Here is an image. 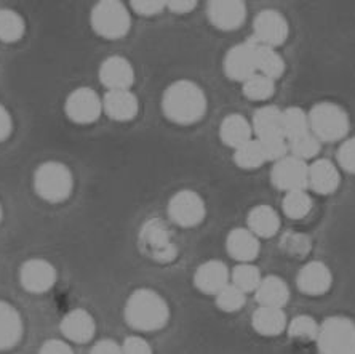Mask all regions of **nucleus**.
Listing matches in <instances>:
<instances>
[{"mask_svg":"<svg viewBox=\"0 0 355 354\" xmlns=\"http://www.w3.org/2000/svg\"><path fill=\"white\" fill-rule=\"evenodd\" d=\"M205 92L192 81H176L164 92L162 111L178 125L197 124L207 114Z\"/></svg>","mask_w":355,"mask_h":354,"instance_id":"obj_1","label":"nucleus"},{"mask_svg":"<svg viewBox=\"0 0 355 354\" xmlns=\"http://www.w3.org/2000/svg\"><path fill=\"white\" fill-rule=\"evenodd\" d=\"M170 319L166 300L150 289L135 290L125 305V321L139 332H155L164 329Z\"/></svg>","mask_w":355,"mask_h":354,"instance_id":"obj_2","label":"nucleus"},{"mask_svg":"<svg viewBox=\"0 0 355 354\" xmlns=\"http://www.w3.org/2000/svg\"><path fill=\"white\" fill-rule=\"evenodd\" d=\"M307 119H309L311 133L318 138L320 143L339 142L346 137L351 128L347 112L339 104L330 101L314 104L307 114Z\"/></svg>","mask_w":355,"mask_h":354,"instance_id":"obj_3","label":"nucleus"},{"mask_svg":"<svg viewBox=\"0 0 355 354\" xmlns=\"http://www.w3.org/2000/svg\"><path fill=\"white\" fill-rule=\"evenodd\" d=\"M35 192L46 202H64L74 189V178L64 164L49 160L37 167L34 174Z\"/></svg>","mask_w":355,"mask_h":354,"instance_id":"obj_4","label":"nucleus"},{"mask_svg":"<svg viewBox=\"0 0 355 354\" xmlns=\"http://www.w3.org/2000/svg\"><path fill=\"white\" fill-rule=\"evenodd\" d=\"M320 354H355V322L346 316H331L318 326Z\"/></svg>","mask_w":355,"mask_h":354,"instance_id":"obj_5","label":"nucleus"},{"mask_svg":"<svg viewBox=\"0 0 355 354\" xmlns=\"http://www.w3.org/2000/svg\"><path fill=\"white\" fill-rule=\"evenodd\" d=\"M92 28L104 39H122L130 33L132 18L128 8L117 0H103L92 10Z\"/></svg>","mask_w":355,"mask_h":354,"instance_id":"obj_6","label":"nucleus"},{"mask_svg":"<svg viewBox=\"0 0 355 354\" xmlns=\"http://www.w3.org/2000/svg\"><path fill=\"white\" fill-rule=\"evenodd\" d=\"M139 246L149 258L159 263H170L178 257V247L170 228L160 218L144 221L139 231Z\"/></svg>","mask_w":355,"mask_h":354,"instance_id":"obj_7","label":"nucleus"},{"mask_svg":"<svg viewBox=\"0 0 355 354\" xmlns=\"http://www.w3.org/2000/svg\"><path fill=\"white\" fill-rule=\"evenodd\" d=\"M205 201L196 191L181 189L171 196L168 202V217L181 228H194L205 220Z\"/></svg>","mask_w":355,"mask_h":354,"instance_id":"obj_8","label":"nucleus"},{"mask_svg":"<svg viewBox=\"0 0 355 354\" xmlns=\"http://www.w3.org/2000/svg\"><path fill=\"white\" fill-rule=\"evenodd\" d=\"M253 40L261 45L277 47L284 45L290 35L288 21L277 10H263L253 23Z\"/></svg>","mask_w":355,"mask_h":354,"instance_id":"obj_9","label":"nucleus"},{"mask_svg":"<svg viewBox=\"0 0 355 354\" xmlns=\"http://www.w3.org/2000/svg\"><path fill=\"white\" fill-rule=\"evenodd\" d=\"M64 111L76 124H93L103 112V101L93 88L80 87L67 96Z\"/></svg>","mask_w":355,"mask_h":354,"instance_id":"obj_10","label":"nucleus"},{"mask_svg":"<svg viewBox=\"0 0 355 354\" xmlns=\"http://www.w3.org/2000/svg\"><path fill=\"white\" fill-rule=\"evenodd\" d=\"M307 165L293 155H286L275 162L270 170V181L277 189L291 192L307 187Z\"/></svg>","mask_w":355,"mask_h":354,"instance_id":"obj_11","label":"nucleus"},{"mask_svg":"<svg viewBox=\"0 0 355 354\" xmlns=\"http://www.w3.org/2000/svg\"><path fill=\"white\" fill-rule=\"evenodd\" d=\"M254 40H247L234 45L224 56V72L229 79L245 82L257 74V60H254Z\"/></svg>","mask_w":355,"mask_h":354,"instance_id":"obj_12","label":"nucleus"},{"mask_svg":"<svg viewBox=\"0 0 355 354\" xmlns=\"http://www.w3.org/2000/svg\"><path fill=\"white\" fill-rule=\"evenodd\" d=\"M21 285L31 294H44L56 283V269L46 260L34 258L21 267Z\"/></svg>","mask_w":355,"mask_h":354,"instance_id":"obj_13","label":"nucleus"},{"mask_svg":"<svg viewBox=\"0 0 355 354\" xmlns=\"http://www.w3.org/2000/svg\"><path fill=\"white\" fill-rule=\"evenodd\" d=\"M99 81L109 92L130 90L135 82V69L127 58L114 55L99 66Z\"/></svg>","mask_w":355,"mask_h":354,"instance_id":"obj_14","label":"nucleus"},{"mask_svg":"<svg viewBox=\"0 0 355 354\" xmlns=\"http://www.w3.org/2000/svg\"><path fill=\"white\" fill-rule=\"evenodd\" d=\"M333 274L323 262H311L300 269L296 285L300 292L309 296L325 295L331 289Z\"/></svg>","mask_w":355,"mask_h":354,"instance_id":"obj_15","label":"nucleus"},{"mask_svg":"<svg viewBox=\"0 0 355 354\" xmlns=\"http://www.w3.org/2000/svg\"><path fill=\"white\" fill-rule=\"evenodd\" d=\"M208 18L221 31H236L247 19V7L239 0H213L208 3Z\"/></svg>","mask_w":355,"mask_h":354,"instance_id":"obj_16","label":"nucleus"},{"mask_svg":"<svg viewBox=\"0 0 355 354\" xmlns=\"http://www.w3.org/2000/svg\"><path fill=\"white\" fill-rule=\"evenodd\" d=\"M341 183L338 167L328 159H315L307 167V187L315 194H333Z\"/></svg>","mask_w":355,"mask_h":354,"instance_id":"obj_17","label":"nucleus"},{"mask_svg":"<svg viewBox=\"0 0 355 354\" xmlns=\"http://www.w3.org/2000/svg\"><path fill=\"white\" fill-rule=\"evenodd\" d=\"M103 111L117 122H128L138 116L139 101L132 90L107 92L103 98Z\"/></svg>","mask_w":355,"mask_h":354,"instance_id":"obj_18","label":"nucleus"},{"mask_svg":"<svg viewBox=\"0 0 355 354\" xmlns=\"http://www.w3.org/2000/svg\"><path fill=\"white\" fill-rule=\"evenodd\" d=\"M229 269L219 260H210L197 268L194 274L196 287L207 295H218L229 284Z\"/></svg>","mask_w":355,"mask_h":354,"instance_id":"obj_19","label":"nucleus"},{"mask_svg":"<svg viewBox=\"0 0 355 354\" xmlns=\"http://www.w3.org/2000/svg\"><path fill=\"white\" fill-rule=\"evenodd\" d=\"M226 248L227 253L239 263H252L258 258L261 244L248 228H236L227 234Z\"/></svg>","mask_w":355,"mask_h":354,"instance_id":"obj_20","label":"nucleus"},{"mask_svg":"<svg viewBox=\"0 0 355 354\" xmlns=\"http://www.w3.org/2000/svg\"><path fill=\"white\" fill-rule=\"evenodd\" d=\"M253 135L252 122H248L242 114H229L223 119L221 127H219L221 142L232 149L248 143L250 140H253Z\"/></svg>","mask_w":355,"mask_h":354,"instance_id":"obj_21","label":"nucleus"},{"mask_svg":"<svg viewBox=\"0 0 355 354\" xmlns=\"http://www.w3.org/2000/svg\"><path fill=\"white\" fill-rule=\"evenodd\" d=\"M61 332L67 340L76 343H87L95 335L96 326L90 312L76 310L66 314L64 319H62Z\"/></svg>","mask_w":355,"mask_h":354,"instance_id":"obj_22","label":"nucleus"},{"mask_svg":"<svg viewBox=\"0 0 355 354\" xmlns=\"http://www.w3.org/2000/svg\"><path fill=\"white\" fill-rule=\"evenodd\" d=\"M257 300L259 306H268V308H280L288 303L290 300V287L284 279L279 276H268L261 280L259 287L257 289Z\"/></svg>","mask_w":355,"mask_h":354,"instance_id":"obj_23","label":"nucleus"},{"mask_svg":"<svg viewBox=\"0 0 355 354\" xmlns=\"http://www.w3.org/2000/svg\"><path fill=\"white\" fill-rule=\"evenodd\" d=\"M248 229L254 236L259 237H274L280 229V217L275 208L270 205H257L248 213L247 218Z\"/></svg>","mask_w":355,"mask_h":354,"instance_id":"obj_24","label":"nucleus"},{"mask_svg":"<svg viewBox=\"0 0 355 354\" xmlns=\"http://www.w3.org/2000/svg\"><path fill=\"white\" fill-rule=\"evenodd\" d=\"M23 322L12 305L0 301V351L10 350L21 340Z\"/></svg>","mask_w":355,"mask_h":354,"instance_id":"obj_25","label":"nucleus"},{"mask_svg":"<svg viewBox=\"0 0 355 354\" xmlns=\"http://www.w3.org/2000/svg\"><path fill=\"white\" fill-rule=\"evenodd\" d=\"M252 326L259 335L277 337L284 330H286V327H288V321H286L284 310L259 306V308L253 312Z\"/></svg>","mask_w":355,"mask_h":354,"instance_id":"obj_26","label":"nucleus"},{"mask_svg":"<svg viewBox=\"0 0 355 354\" xmlns=\"http://www.w3.org/2000/svg\"><path fill=\"white\" fill-rule=\"evenodd\" d=\"M254 60H257V74L266 76L272 81L280 79L285 74V60L282 58V55L274 47L257 44V47H254Z\"/></svg>","mask_w":355,"mask_h":354,"instance_id":"obj_27","label":"nucleus"},{"mask_svg":"<svg viewBox=\"0 0 355 354\" xmlns=\"http://www.w3.org/2000/svg\"><path fill=\"white\" fill-rule=\"evenodd\" d=\"M252 127L253 133L257 135L258 140L277 137V135L284 137V130H282V111L277 106H272V104L259 108L253 116Z\"/></svg>","mask_w":355,"mask_h":354,"instance_id":"obj_28","label":"nucleus"},{"mask_svg":"<svg viewBox=\"0 0 355 354\" xmlns=\"http://www.w3.org/2000/svg\"><path fill=\"white\" fill-rule=\"evenodd\" d=\"M282 130L286 142L295 140L301 135L309 133V119L307 114L297 106H290L282 111Z\"/></svg>","mask_w":355,"mask_h":354,"instance_id":"obj_29","label":"nucleus"},{"mask_svg":"<svg viewBox=\"0 0 355 354\" xmlns=\"http://www.w3.org/2000/svg\"><path fill=\"white\" fill-rule=\"evenodd\" d=\"M282 208H284L285 215L291 218V220H302V218H306L312 212L314 201L307 194L306 189L291 191L285 194Z\"/></svg>","mask_w":355,"mask_h":354,"instance_id":"obj_30","label":"nucleus"},{"mask_svg":"<svg viewBox=\"0 0 355 354\" xmlns=\"http://www.w3.org/2000/svg\"><path fill=\"white\" fill-rule=\"evenodd\" d=\"M234 162H236L237 167L243 170H254L263 167L268 160H266L264 151L261 148V143L257 138L250 140L248 143H245L240 148L234 149Z\"/></svg>","mask_w":355,"mask_h":354,"instance_id":"obj_31","label":"nucleus"},{"mask_svg":"<svg viewBox=\"0 0 355 354\" xmlns=\"http://www.w3.org/2000/svg\"><path fill=\"white\" fill-rule=\"evenodd\" d=\"M279 247L282 253L291 258H306L312 250V241L311 237L304 233L297 231H286L280 236Z\"/></svg>","mask_w":355,"mask_h":354,"instance_id":"obj_32","label":"nucleus"},{"mask_svg":"<svg viewBox=\"0 0 355 354\" xmlns=\"http://www.w3.org/2000/svg\"><path fill=\"white\" fill-rule=\"evenodd\" d=\"M232 285H236L239 290H242L245 295L257 292L259 287L263 276L258 267H254L252 263H239L231 273Z\"/></svg>","mask_w":355,"mask_h":354,"instance_id":"obj_33","label":"nucleus"},{"mask_svg":"<svg viewBox=\"0 0 355 354\" xmlns=\"http://www.w3.org/2000/svg\"><path fill=\"white\" fill-rule=\"evenodd\" d=\"M242 90L250 101H268L275 93V81L266 76L254 74L242 83Z\"/></svg>","mask_w":355,"mask_h":354,"instance_id":"obj_34","label":"nucleus"},{"mask_svg":"<svg viewBox=\"0 0 355 354\" xmlns=\"http://www.w3.org/2000/svg\"><path fill=\"white\" fill-rule=\"evenodd\" d=\"M24 19L13 10H0V40L17 42L24 35Z\"/></svg>","mask_w":355,"mask_h":354,"instance_id":"obj_35","label":"nucleus"},{"mask_svg":"<svg viewBox=\"0 0 355 354\" xmlns=\"http://www.w3.org/2000/svg\"><path fill=\"white\" fill-rule=\"evenodd\" d=\"M320 149L322 143L311 132L288 142V154L300 160H304V162L306 160L315 159L318 153H320Z\"/></svg>","mask_w":355,"mask_h":354,"instance_id":"obj_36","label":"nucleus"},{"mask_svg":"<svg viewBox=\"0 0 355 354\" xmlns=\"http://www.w3.org/2000/svg\"><path fill=\"white\" fill-rule=\"evenodd\" d=\"M288 335L295 340H301V342H309V340H317L318 335V324L315 322L314 317L301 314L296 316L293 321L290 322L288 327Z\"/></svg>","mask_w":355,"mask_h":354,"instance_id":"obj_37","label":"nucleus"},{"mask_svg":"<svg viewBox=\"0 0 355 354\" xmlns=\"http://www.w3.org/2000/svg\"><path fill=\"white\" fill-rule=\"evenodd\" d=\"M245 301H247V295L232 284H227L226 287L216 295L218 308L226 312H234V311L242 310L245 306Z\"/></svg>","mask_w":355,"mask_h":354,"instance_id":"obj_38","label":"nucleus"},{"mask_svg":"<svg viewBox=\"0 0 355 354\" xmlns=\"http://www.w3.org/2000/svg\"><path fill=\"white\" fill-rule=\"evenodd\" d=\"M258 142L261 143V148L264 151L266 160H268V162L275 164L279 162L280 159H284L288 155V142H286L285 137H282V135L258 140Z\"/></svg>","mask_w":355,"mask_h":354,"instance_id":"obj_39","label":"nucleus"},{"mask_svg":"<svg viewBox=\"0 0 355 354\" xmlns=\"http://www.w3.org/2000/svg\"><path fill=\"white\" fill-rule=\"evenodd\" d=\"M338 164L344 171L355 175V137L349 138L339 146L336 154Z\"/></svg>","mask_w":355,"mask_h":354,"instance_id":"obj_40","label":"nucleus"},{"mask_svg":"<svg viewBox=\"0 0 355 354\" xmlns=\"http://www.w3.org/2000/svg\"><path fill=\"white\" fill-rule=\"evenodd\" d=\"M133 12H137L141 17H154L166 8V2H159V0H133L130 2Z\"/></svg>","mask_w":355,"mask_h":354,"instance_id":"obj_41","label":"nucleus"},{"mask_svg":"<svg viewBox=\"0 0 355 354\" xmlns=\"http://www.w3.org/2000/svg\"><path fill=\"white\" fill-rule=\"evenodd\" d=\"M123 354H153V348L144 338L141 337H128L125 338L122 345Z\"/></svg>","mask_w":355,"mask_h":354,"instance_id":"obj_42","label":"nucleus"},{"mask_svg":"<svg viewBox=\"0 0 355 354\" xmlns=\"http://www.w3.org/2000/svg\"><path fill=\"white\" fill-rule=\"evenodd\" d=\"M39 354H72L71 346L62 340H49L40 348Z\"/></svg>","mask_w":355,"mask_h":354,"instance_id":"obj_43","label":"nucleus"},{"mask_svg":"<svg viewBox=\"0 0 355 354\" xmlns=\"http://www.w3.org/2000/svg\"><path fill=\"white\" fill-rule=\"evenodd\" d=\"M92 354H123V353H122V346L117 345L114 340L106 338V340L98 342L96 345L93 346Z\"/></svg>","mask_w":355,"mask_h":354,"instance_id":"obj_44","label":"nucleus"},{"mask_svg":"<svg viewBox=\"0 0 355 354\" xmlns=\"http://www.w3.org/2000/svg\"><path fill=\"white\" fill-rule=\"evenodd\" d=\"M13 124H12V116H10L7 109L0 106V142H5L12 133Z\"/></svg>","mask_w":355,"mask_h":354,"instance_id":"obj_45","label":"nucleus"},{"mask_svg":"<svg viewBox=\"0 0 355 354\" xmlns=\"http://www.w3.org/2000/svg\"><path fill=\"white\" fill-rule=\"evenodd\" d=\"M197 7V2H191V0H173V2H166V8L170 12L178 13V15H184L192 12Z\"/></svg>","mask_w":355,"mask_h":354,"instance_id":"obj_46","label":"nucleus"},{"mask_svg":"<svg viewBox=\"0 0 355 354\" xmlns=\"http://www.w3.org/2000/svg\"><path fill=\"white\" fill-rule=\"evenodd\" d=\"M0 220H2V205H0Z\"/></svg>","mask_w":355,"mask_h":354,"instance_id":"obj_47","label":"nucleus"}]
</instances>
